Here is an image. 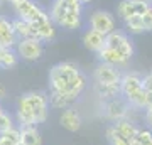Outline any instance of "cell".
<instances>
[{
    "mask_svg": "<svg viewBox=\"0 0 152 145\" xmlns=\"http://www.w3.org/2000/svg\"><path fill=\"white\" fill-rule=\"evenodd\" d=\"M0 137H4V138L9 140L12 145H15V144L20 142V128H19V127H14V128L7 130V132H2Z\"/></svg>",
    "mask_w": 152,
    "mask_h": 145,
    "instance_id": "4316f807",
    "label": "cell"
},
{
    "mask_svg": "<svg viewBox=\"0 0 152 145\" xmlns=\"http://www.w3.org/2000/svg\"><path fill=\"white\" fill-rule=\"evenodd\" d=\"M142 86H144V90H145V91H152V74H151V73L144 76V79H142Z\"/></svg>",
    "mask_w": 152,
    "mask_h": 145,
    "instance_id": "f546056e",
    "label": "cell"
},
{
    "mask_svg": "<svg viewBox=\"0 0 152 145\" xmlns=\"http://www.w3.org/2000/svg\"><path fill=\"white\" fill-rule=\"evenodd\" d=\"M96 56H98V61H100V63L112 64V66H115V68H125V66L130 63V58H127V56L122 54L120 51L112 49V47H107V46H105Z\"/></svg>",
    "mask_w": 152,
    "mask_h": 145,
    "instance_id": "30bf717a",
    "label": "cell"
},
{
    "mask_svg": "<svg viewBox=\"0 0 152 145\" xmlns=\"http://www.w3.org/2000/svg\"><path fill=\"white\" fill-rule=\"evenodd\" d=\"M20 142L24 145H42V135L37 127H24L20 128Z\"/></svg>",
    "mask_w": 152,
    "mask_h": 145,
    "instance_id": "d6986e66",
    "label": "cell"
},
{
    "mask_svg": "<svg viewBox=\"0 0 152 145\" xmlns=\"http://www.w3.org/2000/svg\"><path fill=\"white\" fill-rule=\"evenodd\" d=\"M102 113H103L105 120H108L112 123H117L120 120L129 118L130 106H129V103L125 101L124 96H118V98H113V100H108V101H103Z\"/></svg>",
    "mask_w": 152,
    "mask_h": 145,
    "instance_id": "5b68a950",
    "label": "cell"
},
{
    "mask_svg": "<svg viewBox=\"0 0 152 145\" xmlns=\"http://www.w3.org/2000/svg\"><path fill=\"white\" fill-rule=\"evenodd\" d=\"M151 4L147 0H134V9H135V15H144L149 9H151Z\"/></svg>",
    "mask_w": 152,
    "mask_h": 145,
    "instance_id": "83f0119b",
    "label": "cell"
},
{
    "mask_svg": "<svg viewBox=\"0 0 152 145\" xmlns=\"http://www.w3.org/2000/svg\"><path fill=\"white\" fill-rule=\"evenodd\" d=\"M142 22H144L145 32H152V7L142 15Z\"/></svg>",
    "mask_w": 152,
    "mask_h": 145,
    "instance_id": "f1b7e54d",
    "label": "cell"
},
{
    "mask_svg": "<svg viewBox=\"0 0 152 145\" xmlns=\"http://www.w3.org/2000/svg\"><path fill=\"white\" fill-rule=\"evenodd\" d=\"M12 7H14L15 17L27 20L31 24H37V22L49 19V12L34 0H17L15 4H12Z\"/></svg>",
    "mask_w": 152,
    "mask_h": 145,
    "instance_id": "277c9868",
    "label": "cell"
},
{
    "mask_svg": "<svg viewBox=\"0 0 152 145\" xmlns=\"http://www.w3.org/2000/svg\"><path fill=\"white\" fill-rule=\"evenodd\" d=\"M105 37H107V36H103V34H100V32H96V31H93V29L88 27L86 31L83 32L81 41H83V46H85L88 51L98 54L105 47Z\"/></svg>",
    "mask_w": 152,
    "mask_h": 145,
    "instance_id": "5bb4252c",
    "label": "cell"
},
{
    "mask_svg": "<svg viewBox=\"0 0 152 145\" xmlns=\"http://www.w3.org/2000/svg\"><path fill=\"white\" fill-rule=\"evenodd\" d=\"M19 39H17L14 27H12V20L7 17L0 15V47L5 49H15Z\"/></svg>",
    "mask_w": 152,
    "mask_h": 145,
    "instance_id": "8fae6325",
    "label": "cell"
},
{
    "mask_svg": "<svg viewBox=\"0 0 152 145\" xmlns=\"http://www.w3.org/2000/svg\"><path fill=\"white\" fill-rule=\"evenodd\" d=\"M75 2H78V4H81V5L85 7V5H88V4H90L91 0H75Z\"/></svg>",
    "mask_w": 152,
    "mask_h": 145,
    "instance_id": "836d02e7",
    "label": "cell"
},
{
    "mask_svg": "<svg viewBox=\"0 0 152 145\" xmlns=\"http://www.w3.org/2000/svg\"><path fill=\"white\" fill-rule=\"evenodd\" d=\"M112 125H113L115 135H118V137H122V138H125V140H129V142L135 140L137 132H139V125L134 123L130 118L120 120V122H117V123H112Z\"/></svg>",
    "mask_w": 152,
    "mask_h": 145,
    "instance_id": "9a60e30c",
    "label": "cell"
},
{
    "mask_svg": "<svg viewBox=\"0 0 152 145\" xmlns=\"http://www.w3.org/2000/svg\"><path fill=\"white\" fill-rule=\"evenodd\" d=\"M117 15L122 20H129L130 17L135 15V9H134V0H120L117 5Z\"/></svg>",
    "mask_w": 152,
    "mask_h": 145,
    "instance_id": "7402d4cb",
    "label": "cell"
},
{
    "mask_svg": "<svg viewBox=\"0 0 152 145\" xmlns=\"http://www.w3.org/2000/svg\"><path fill=\"white\" fill-rule=\"evenodd\" d=\"M4 2H10V5H12V4H15L17 0H4Z\"/></svg>",
    "mask_w": 152,
    "mask_h": 145,
    "instance_id": "e575fe53",
    "label": "cell"
},
{
    "mask_svg": "<svg viewBox=\"0 0 152 145\" xmlns=\"http://www.w3.org/2000/svg\"><path fill=\"white\" fill-rule=\"evenodd\" d=\"M88 27L100 34H103V36H108L110 32L115 31V17L108 10H95L90 15Z\"/></svg>",
    "mask_w": 152,
    "mask_h": 145,
    "instance_id": "ba28073f",
    "label": "cell"
},
{
    "mask_svg": "<svg viewBox=\"0 0 152 145\" xmlns=\"http://www.w3.org/2000/svg\"><path fill=\"white\" fill-rule=\"evenodd\" d=\"M12 27H14V32H15L17 39H37L34 24H31V22L15 17V19H12Z\"/></svg>",
    "mask_w": 152,
    "mask_h": 145,
    "instance_id": "e0dca14e",
    "label": "cell"
},
{
    "mask_svg": "<svg viewBox=\"0 0 152 145\" xmlns=\"http://www.w3.org/2000/svg\"><path fill=\"white\" fill-rule=\"evenodd\" d=\"M15 52L19 59L22 61H27V63L39 61L44 56V42H41L37 39H19L15 46Z\"/></svg>",
    "mask_w": 152,
    "mask_h": 145,
    "instance_id": "8992f818",
    "label": "cell"
},
{
    "mask_svg": "<svg viewBox=\"0 0 152 145\" xmlns=\"http://www.w3.org/2000/svg\"><path fill=\"white\" fill-rule=\"evenodd\" d=\"M14 127H15V118H14L9 111L4 110V111L0 113V133L14 128Z\"/></svg>",
    "mask_w": 152,
    "mask_h": 145,
    "instance_id": "484cf974",
    "label": "cell"
},
{
    "mask_svg": "<svg viewBox=\"0 0 152 145\" xmlns=\"http://www.w3.org/2000/svg\"><path fill=\"white\" fill-rule=\"evenodd\" d=\"M48 98H49V106L56 108V110H66V108H69L73 105L64 95H61L58 91H49Z\"/></svg>",
    "mask_w": 152,
    "mask_h": 145,
    "instance_id": "44dd1931",
    "label": "cell"
},
{
    "mask_svg": "<svg viewBox=\"0 0 152 145\" xmlns=\"http://www.w3.org/2000/svg\"><path fill=\"white\" fill-rule=\"evenodd\" d=\"M93 91L102 101H108L113 98L122 96V88L118 85H103V83H95L93 85Z\"/></svg>",
    "mask_w": 152,
    "mask_h": 145,
    "instance_id": "2e32d148",
    "label": "cell"
},
{
    "mask_svg": "<svg viewBox=\"0 0 152 145\" xmlns=\"http://www.w3.org/2000/svg\"><path fill=\"white\" fill-rule=\"evenodd\" d=\"M5 98H7V88L4 85H0V103L4 101Z\"/></svg>",
    "mask_w": 152,
    "mask_h": 145,
    "instance_id": "1f68e13d",
    "label": "cell"
},
{
    "mask_svg": "<svg viewBox=\"0 0 152 145\" xmlns=\"http://www.w3.org/2000/svg\"><path fill=\"white\" fill-rule=\"evenodd\" d=\"M59 123L68 132H78V130L81 128L83 120H81V115L78 113V110L69 106V108H66V110H63V113L59 115Z\"/></svg>",
    "mask_w": 152,
    "mask_h": 145,
    "instance_id": "4fadbf2b",
    "label": "cell"
},
{
    "mask_svg": "<svg viewBox=\"0 0 152 145\" xmlns=\"http://www.w3.org/2000/svg\"><path fill=\"white\" fill-rule=\"evenodd\" d=\"M2 111H4V108H2V105H0V113H2Z\"/></svg>",
    "mask_w": 152,
    "mask_h": 145,
    "instance_id": "d590c367",
    "label": "cell"
},
{
    "mask_svg": "<svg viewBox=\"0 0 152 145\" xmlns=\"http://www.w3.org/2000/svg\"><path fill=\"white\" fill-rule=\"evenodd\" d=\"M144 120H145V127L152 130V108H145V113H144Z\"/></svg>",
    "mask_w": 152,
    "mask_h": 145,
    "instance_id": "4dcf8cb0",
    "label": "cell"
},
{
    "mask_svg": "<svg viewBox=\"0 0 152 145\" xmlns=\"http://www.w3.org/2000/svg\"><path fill=\"white\" fill-rule=\"evenodd\" d=\"M48 12L51 22L66 31H76L83 24V5L75 0H53Z\"/></svg>",
    "mask_w": 152,
    "mask_h": 145,
    "instance_id": "7a4b0ae2",
    "label": "cell"
},
{
    "mask_svg": "<svg viewBox=\"0 0 152 145\" xmlns=\"http://www.w3.org/2000/svg\"><path fill=\"white\" fill-rule=\"evenodd\" d=\"M147 2H149V4H151V5H152V0H147Z\"/></svg>",
    "mask_w": 152,
    "mask_h": 145,
    "instance_id": "74e56055",
    "label": "cell"
},
{
    "mask_svg": "<svg viewBox=\"0 0 152 145\" xmlns=\"http://www.w3.org/2000/svg\"><path fill=\"white\" fill-rule=\"evenodd\" d=\"M34 29L37 34V41H41V42H51L56 37V26L51 22V19L34 24Z\"/></svg>",
    "mask_w": 152,
    "mask_h": 145,
    "instance_id": "ac0fdd59",
    "label": "cell"
},
{
    "mask_svg": "<svg viewBox=\"0 0 152 145\" xmlns=\"http://www.w3.org/2000/svg\"><path fill=\"white\" fill-rule=\"evenodd\" d=\"M49 117V98L44 91H27L17 100V127H37Z\"/></svg>",
    "mask_w": 152,
    "mask_h": 145,
    "instance_id": "6da1fadb",
    "label": "cell"
},
{
    "mask_svg": "<svg viewBox=\"0 0 152 145\" xmlns=\"http://www.w3.org/2000/svg\"><path fill=\"white\" fill-rule=\"evenodd\" d=\"M142 79L144 76L137 71H127L122 74V81H120V88H122V96H129L132 93L142 90Z\"/></svg>",
    "mask_w": 152,
    "mask_h": 145,
    "instance_id": "7c38bea8",
    "label": "cell"
},
{
    "mask_svg": "<svg viewBox=\"0 0 152 145\" xmlns=\"http://www.w3.org/2000/svg\"><path fill=\"white\" fill-rule=\"evenodd\" d=\"M130 145H152V130L151 128H144V127H139V132H137L135 140H132Z\"/></svg>",
    "mask_w": 152,
    "mask_h": 145,
    "instance_id": "cb8c5ba5",
    "label": "cell"
},
{
    "mask_svg": "<svg viewBox=\"0 0 152 145\" xmlns=\"http://www.w3.org/2000/svg\"><path fill=\"white\" fill-rule=\"evenodd\" d=\"M125 31H127V34H132V36L144 34L145 29H144L142 17L140 15H134V17H130L129 20H125Z\"/></svg>",
    "mask_w": 152,
    "mask_h": 145,
    "instance_id": "603a6c76",
    "label": "cell"
},
{
    "mask_svg": "<svg viewBox=\"0 0 152 145\" xmlns=\"http://www.w3.org/2000/svg\"><path fill=\"white\" fill-rule=\"evenodd\" d=\"M17 63H19V56L15 49L0 47V69H12L17 66Z\"/></svg>",
    "mask_w": 152,
    "mask_h": 145,
    "instance_id": "ffe728a7",
    "label": "cell"
},
{
    "mask_svg": "<svg viewBox=\"0 0 152 145\" xmlns=\"http://www.w3.org/2000/svg\"><path fill=\"white\" fill-rule=\"evenodd\" d=\"M15 145H24V144H22V142H19V144H15Z\"/></svg>",
    "mask_w": 152,
    "mask_h": 145,
    "instance_id": "8d00e7d4",
    "label": "cell"
},
{
    "mask_svg": "<svg viewBox=\"0 0 152 145\" xmlns=\"http://www.w3.org/2000/svg\"><path fill=\"white\" fill-rule=\"evenodd\" d=\"M80 71L81 69H80L78 64L73 63V61H63V63L54 64L49 69V91L63 93L66 90L68 83H69Z\"/></svg>",
    "mask_w": 152,
    "mask_h": 145,
    "instance_id": "3957f363",
    "label": "cell"
},
{
    "mask_svg": "<svg viewBox=\"0 0 152 145\" xmlns=\"http://www.w3.org/2000/svg\"><path fill=\"white\" fill-rule=\"evenodd\" d=\"M0 145H12V144L9 142V140H5L4 137H0Z\"/></svg>",
    "mask_w": 152,
    "mask_h": 145,
    "instance_id": "d6a6232c",
    "label": "cell"
},
{
    "mask_svg": "<svg viewBox=\"0 0 152 145\" xmlns=\"http://www.w3.org/2000/svg\"><path fill=\"white\" fill-rule=\"evenodd\" d=\"M151 74H152V69H151Z\"/></svg>",
    "mask_w": 152,
    "mask_h": 145,
    "instance_id": "f35d334b",
    "label": "cell"
},
{
    "mask_svg": "<svg viewBox=\"0 0 152 145\" xmlns=\"http://www.w3.org/2000/svg\"><path fill=\"white\" fill-rule=\"evenodd\" d=\"M105 137L108 140V145H130L129 140L122 138L118 135H115V130H113V125L107 127V132H105Z\"/></svg>",
    "mask_w": 152,
    "mask_h": 145,
    "instance_id": "d4e9b609",
    "label": "cell"
},
{
    "mask_svg": "<svg viewBox=\"0 0 152 145\" xmlns=\"http://www.w3.org/2000/svg\"><path fill=\"white\" fill-rule=\"evenodd\" d=\"M105 46L112 47V49H117L122 54H125L127 58H130V59H132V56H134V52H135L134 41L129 37V34L124 32V31H117V29L105 37Z\"/></svg>",
    "mask_w": 152,
    "mask_h": 145,
    "instance_id": "52a82bcc",
    "label": "cell"
},
{
    "mask_svg": "<svg viewBox=\"0 0 152 145\" xmlns=\"http://www.w3.org/2000/svg\"><path fill=\"white\" fill-rule=\"evenodd\" d=\"M122 74L124 73L120 71V68L98 63L93 71V79H95V83H103V85H118L122 81Z\"/></svg>",
    "mask_w": 152,
    "mask_h": 145,
    "instance_id": "9c48e42d",
    "label": "cell"
}]
</instances>
